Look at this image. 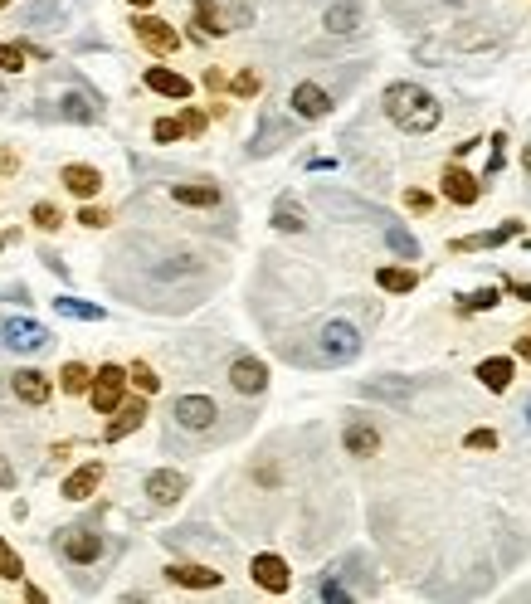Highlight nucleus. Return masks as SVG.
<instances>
[{
    "mask_svg": "<svg viewBox=\"0 0 531 604\" xmlns=\"http://www.w3.org/2000/svg\"><path fill=\"white\" fill-rule=\"evenodd\" d=\"M385 113H390L395 127H405V132L424 137V132H434V127H439L444 108H439V98H434V93H424L419 83H390V88H385Z\"/></svg>",
    "mask_w": 531,
    "mask_h": 604,
    "instance_id": "1",
    "label": "nucleus"
},
{
    "mask_svg": "<svg viewBox=\"0 0 531 604\" xmlns=\"http://www.w3.org/2000/svg\"><path fill=\"white\" fill-rule=\"evenodd\" d=\"M361 356V332L351 322H327L317 332V361L322 366H351Z\"/></svg>",
    "mask_w": 531,
    "mask_h": 604,
    "instance_id": "2",
    "label": "nucleus"
},
{
    "mask_svg": "<svg viewBox=\"0 0 531 604\" xmlns=\"http://www.w3.org/2000/svg\"><path fill=\"white\" fill-rule=\"evenodd\" d=\"M54 546H59V556H64L69 566H93V561L103 556V536L88 531V527H64Z\"/></svg>",
    "mask_w": 531,
    "mask_h": 604,
    "instance_id": "3",
    "label": "nucleus"
},
{
    "mask_svg": "<svg viewBox=\"0 0 531 604\" xmlns=\"http://www.w3.org/2000/svg\"><path fill=\"white\" fill-rule=\"evenodd\" d=\"M171 419L190 429V434H205V429H215V419H220V405L210 400V395H181L176 405H171Z\"/></svg>",
    "mask_w": 531,
    "mask_h": 604,
    "instance_id": "4",
    "label": "nucleus"
},
{
    "mask_svg": "<svg viewBox=\"0 0 531 604\" xmlns=\"http://www.w3.org/2000/svg\"><path fill=\"white\" fill-rule=\"evenodd\" d=\"M0 341H5V351L35 356V351L49 346V332H44L39 322H30V317H10V322H5V332H0Z\"/></svg>",
    "mask_w": 531,
    "mask_h": 604,
    "instance_id": "5",
    "label": "nucleus"
},
{
    "mask_svg": "<svg viewBox=\"0 0 531 604\" xmlns=\"http://www.w3.org/2000/svg\"><path fill=\"white\" fill-rule=\"evenodd\" d=\"M122 385H127V371H122V366H103V371H98V380L88 385L98 415H113L117 405H122Z\"/></svg>",
    "mask_w": 531,
    "mask_h": 604,
    "instance_id": "6",
    "label": "nucleus"
},
{
    "mask_svg": "<svg viewBox=\"0 0 531 604\" xmlns=\"http://www.w3.org/2000/svg\"><path fill=\"white\" fill-rule=\"evenodd\" d=\"M132 30H137V39H142L147 49H156V54H176V49H181V35H176L166 20H156V15H137Z\"/></svg>",
    "mask_w": 531,
    "mask_h": 604,
    "instance_id": "7",
    "label": "nucleus"
},
{
    "mask_svg": "<svg viewBox=\"0 0 531 604\" xmlns=\"http://www.w3.org/2000/svg\"><path fill=\"white\" fill-rule=\"evenodd\" d=\"M229 385L239 390V395H264L268 390V366L259 356H239L234 366H229Z\"/></svg>",
    "mask_w": 531,
    "mask_h": 604,
    "instance_id": "8",
    "label": "nucleus"
},
{
    "mask_svg": "<svg viewBox=\"0 0 531 604\" xmlns=\"http://www.w3.org/2000/svg\"><path fill=\"white\" fill-rule=\"evenodd\" d=\"M342 444H346V453H356V458H371V453H380V429L371 419L351 415L342 429Z\"/></svg>",
    "mask_w": 531,
    "mask_h": 604,
    "instance_id": "9",
    "label": "nucleus"
},
{
    "mask_svg": "<svg viewBox=\"0 0 531 604\" xmlns=\"http://www.w3.org/2000/svg\"><path fill=\"white\" fill-rule=\"evenodd\" d=\"M288 103H293V113L307 117V122H317V117H327V113H332V93H327L322 83H298Z\"/></svg>",
    "mask_w": 531,
    "mask_h": 604,
    "instance_id": "10",
    "label": "nucleus"
},
{
    "mask_svg": "<svg viewBox=\"0 0 531 604\" xmlns=\"http://www.w3.org/2000/svg\"><path fill=\"white\" fill-rule=\"evenodd\" d=\"M171 200H176V205H190V210H215L225 195H220L215 181H176V186H171Z\"/></svg>",
    "mask_w": 531,
    "mask_h": 604,
    "instance_id": "11",
    "label": "nucleus"
},
{
    "mask_svg": "<svg viewBox=\"0 0 531 604\" xmlns=\"http://www.w3.org/2000/svg\"><path fill=\"white\" fill-rule=\"evenodd\" d=\"M254 580H259V585H264L268 595H283V590H288V585H293V575H288V561H283V556H273V551H264V556H254Z\"/></svg>",
    "mask_w": 531,
    "mask_h": 604,
    "instance_id": "12",
    "label": "nucleus"
},
{
    "mask_svg": "<svg viewBox=\"0 0 531 604\" xmlns=\"http://www.w3.org/2000/svg\"><path fill=\"white\" fill-rule=\"evenodd\" d=\"M10 390H15V400H20V405H44L54 385H49V376H44V371L25 366V371H15V376H10Z\"/></svg>",
    "mask_w": 531,
    "mask_h": 604,
    "instance_id": "13",
    "label": "nucleus"
},
{
    "mask_svg": "<svg viewBox=\"0 0 531 604\" xmlns=\"http://www.w3.org/2000/svg\"><path fill=\"white\" fill-rule=\"evenodd\" d=\"M186 473H176V468H156L152 478H147V497H152L156 507H171V502H181V492H186Z\"/></svg>",
    "mask_w": 531,
    "mask_h": 604,
    "instance_id": "14",
    "label": "nucleus"
},
{
    "mask_svg": "<svg viewBox=\"0 0 531 604\" xmlns=\"http://www.w3.org/2000/svg\"><path fill=\"white\" fill-rule=\"evenodd\" d=\"M322 25H327V35H356L361 30V5L356 0H332L322 10Z\"/></svg>",
    "mask_w": 531,
    "mask_h": 604,
    "instance_id": "15",
    "label": "nucleus"
},
{
    "mask_svg": "<svg viewBox=\"0 0 531 604\" xmlns=\"http://www.w3.org/2000/svg\"><path fill=\"white\" fill-rule=\"evenodd\" d=\"M317 205H322L327 215H351V220H385L380 210L361 205V200H351V195H337V190H317Z\"/></svg>",
    "mask_w": 531,
    "mask_h": 604,
    "instance_id": "16",
    "label": "nucleus"
},
{
    "mask_svg": "<svg viewBox=\"0 0 531 604\" xmlns=\"http://www.w3.org/2000/svg\"><path fill=\"white\" fill-rule=\"evenodd\" d=\"M444 195H449L454 205H478L483 186H478V176H468L463 166H449V171H444Z\"/></svg>",
    "mask_w": 531,
    "mask_h": 604,
    "instance_id": "17",
    "label": "nucleus"
},
{
    "mask_svg": "<svg viewBox=\"0 0 531 604\" xmlns=\"http://www.w3.org/2000/svg\"><path fill=\"white\" fill-rule=\"evenodd\" d=\"M142 419H147V405H142V400H122L113 410V419H108V439H113V444L127 439L132 429H142Z\"/></svg>",
    "mask_w": 531,
    "mask_h": 604,
    "instance_id": "18",
    "label": "nucleus"
},
{
    "mask_svg": "<svg viewBox=\"0 0 531 604\" xmlns=\"http://www.w3.org/2000/svg\"><path fill=\"white\" fill-rule=\"evenodd\" d=\"M98 483H103V463H83V468H74V473L64 478V497H69V502H83V497L98 492Z\"/></svg>",
    "mask_w": 531,
    "mask_h": 604,
    "instance_id": "19",
    "label": "nucleus"
},
{
    "mask_svg": "<svg viewBox=\"0 0 531 604\" xmlns=\"http://www.w3.org/2000/svg\"><path fill=\"white\" fill-rule=\"evenodd\" d=\"M147 88L152 93H161V98H176V103H186L190 98V78H181V74H171V69H147Z\"/></svg>",
    "mask_w": 531,
    "mask_h": 604,
    "instance_id": "20",
    "label": "nucleus"
},
{
    "mask_svg": "<svg viewBox=\"0 0 531 604\" xmlns=\"http://www.w3.org/2000/svg\"><path fill=\"white\" fill-rule=\"evenodd\" d=\"M64 186L74 190L78 200H93L98 190H103V176H98V166H64Z\"/></svg>",
    "mask_w": 531,
    "mask_h": 604,
    "instance_id": "21",
    "label": "nucleus"
},
{
    "mask_svg": "<svg viewBox=\"0 0 531 604\" xmlns=\"http://www.w3.org/2000/svg\"><path fill=\"white\" fill-rule=\"evenodd\" d=\"M273 229H283V234H303L307 229L303 205H298L293 195H278V205H273Z\"/></svg>",
    "mask_w": 531,
    "mask_h": 604,
    "instance_id": "22",
    "label": "nucleus"
},
{
    "mask_svg": "<svg viewBox=\"0 0 531 604\" xmlns=\"http://www.w3.org/2000/svg\"><path fill=\"white\" fill-rule=\"evenodd\" d=\"M166 575L176 585H186V590H215L220 585V570H210V566H171Z\"/></svg>",
    "mask_w": 531,
    "mask_h": 604,
    "instance_id": "23",
    "label": "nucleus"
},
{
    "mask_svg": "<svg viewBox=\"0 0 531 604\" xmlns=\"http://www.w3.org/2000/svg\"><path fill=\"white\" fill-rule=\"evenodd\" d=\"M517 229H522V225H497V229H488V234H468V239H458L454 249H458V254H473V249H497V244H507Z\"/></svg>",
    "mask_w": 531,
    "mask_h": 604,
    "instance_id": "24",
    "label": "nucleus"
},
{
    "mask_svg": "<svg viewBox=\"0 0 531 604\" xmlns=\"http://www.w3.org/2000/svg\"><path fill=\"white\" fill-rule=\"evenodd\" d=\"M478 380H483L488 390H497V395H502V390L512 385V361H507V356H488V361L478 366Z\"/></svg>",
    "mask_w": 531,
    "mask_h": 604,
    "instance_id": "25",
    "label": "nucleus"
},
{
    "mask_svg": "<svg viewBox=\"0 0 531 604\" xmlns=\"http://www.w3.org/2000/svg\"><path fill=\"white\" fill-rule=\"evenodd\" d=\"M59 117H69V122H98V103L83 98V93H64L59 98Z\"/></svg>",
    "mask_w": 531,
    "mask_h": 604,
    "instance_id": "26",
    "label": "nucleus"
},
{
    "mask_svg": "<svg viewBox=\"0 0 531 604\" xmlns=\"http://www.w3.org/2000/svg\"><path fill=\"white\" fill-rule=\"evenodd\" d=\"M361 390H366V395H376V400H395V405H405V400L415 395V385H410V380H366Z\"/></svg>",
    "mask_w": 531,
    "mask_h": 604,
    "instance_id": "27",
    "label": "nucleus"
},
{
    "mask_svg": "<svg viewBox=\"0 0 531 604\" xmlns=\"http://www.w3.org/2000/svg\"><path fill=\"white\" fill-rule=\"evenodd\" d=\"M376 283L385 288V293H415V288H419V273H415V268H380Z\"/></svg>",
    "mask_w": 531,
    "mask_h": 604,
    "instance_id": "28",
    "label": "nucleus"
},
{
    "mask_svg": "<svg viewBox=\"0 0 531 604\" xmlns=\"http://www.w3.org/2000/svg\"><path fill=\"white\" fill-rule=\"evenodd\" d=\"M59 317H74V322H103V307L98 302H78V298H54Z\"/></svg>",
    "mask_w": 531,
    "mask_h": 604,
    "instance_id": "29",
    "label": "nucleus"
},
{
    "mask_svg": "<svg viewBox=\"0 0 531 604\" xmlns=\"http://www.w3.org/2000/svg\"><path fill=\"white\" fill-rule=\"evenodd\" d=\"M385 244H390L400 259H419V239L405 225H385Z\"/></svg>",
    "mask_w": 531,
    "mask_h": 604,
    "instance_id": "30",
    "label": "nucleus"
},
{
    "mask_svg": "<svg viewBox=\"0 0 531 604\" xmlns=\"http://www.w3.org/2000/svg\"><path fill=\"white\" fill-rule=\"evenodd\" d=\"M195 30H200V35H225L229 30V25H220L215 0H195Z\"/></svg>",
    "mask_w": 531,
    "mask_h": 604,
    "instance_id": "31",
    "label": "nucleus"
},
{
    "mask_svg": "<svg viewBox=\"0 0 531 604\" xmlns=\"http://www.w3.org/2000/svg\"><path fill=\"white\" fill-rule=\"evenodd\" d=\"M88 385H93V371H88L83 361H69V366H64V390H69V395H83Z\"/></svg>",
    "mask_w": 531,
    "mask_h": 604,
    "instance_id": "32",
    "label": "nucleus"
},
{
    "mask_svg": "<svg viewBox=\"0 0 531 604\" xmlns=\"http://www.w3.org/2000/svg\"><path fill=\"white\" fill-rule=\"evenodd\" d=\"M0 575H5V580H20V575H25V561L15 556V546H10L5 536H0Z\"/></svg>",
    "mask_w": 531,
    "mask_h": 604,
    "instance_id": "33",
    "label": "nucleus"
},
{
    "mask_svg": "<svg viewBox=\"0 0 531 604\" xmlns=\"http://www.w3.org/2000/svg\"><path fill=\"white\" fill-rule=\"evenodd\" d=\"M0 69L5 74H20L25 69V49L20 44H0Z\"/></svg>",
    "mask_w": 531,
    "mask_h": 604,
    "instance_id": "34",
    "label": "nucleus"
},
{
    "mask_svg": "<svg viewBox=\"0 0 531 604\" xmlns=\"http://www.w3.org/2000/svg\"><path fill=\"white\" fill-rule=\"evenodd\" d=\"M152 137H156V142H181V137H186V127H181L176 117H161V122L152 127Z\"/></svg>",
    "mask_w": 531,
    "mask_h": 604,
    "instance_id": "35",
    "label": "nucleus"
},
{
    "mask_svg": "<svg viewBox=\"0 0 531 604\" xmlns=\"http://www.w3.org/2000/svg\"><path fill=\"white\" fill-rule=\"evenodd\" d=\"M317 595H322L327 604H346V600H351V590H346L342 580H322V585H317Z\"/></svg>",
    "mask_w": 531,
    "mask_h": 604,
    "instance_id": "36",
    "label": "nucleus"
},
{
    "mask_svg": "<svg viewBox=\"0 0 531 604\" xmlns=\"http://www.w3.org/2000/svg\"><path fill=\"white\" fill-rule=\"evenodd\" d=\"M30 220H35L39 229H59V210H54L49 200H39V205H35V215H30Z\"/></svg>",
    "mask_w": 531,
    "mask_h": 604,
    "instance_id": "37",
    "label": "nucleus"
},
{
    "mask_svg": "<svg viewBox=\"0 0 531 604\" xmlns=\"http://www.w3.org/2000/svg\"><path fill=\"white\" fill-rule=\"evenodd\" d=\"M463 444H468V449H473V453H483V449H497V434H493V429H473V434H468V439H463Z\"/></svg>",
    "mask_w": 531,
    "mask_h": 604,
    "instance_id": "38",
    "label": "nucleus"
},
{
    "mask_svg": "<svg viewBox=\"0 0 531 604\" xmlns=\"http://www.w3.org/2000/svg\"><path fill=\"white\" fill-rule=\"evenodd\" d=\"M497 302V288H478V293H468V298H463V307H468V312H478V307H493Z\"/></svg>",
    "mask_w": 531,
    "mask_h": 604,
    "instance_id": "39",
    "label": "nucleus"
},
{
    "mask_svg": "<svg viewBox=\"0 0 531 604\" xmlns=\"http://www.w3.org/2000/svg\"><path fill=\"white\" fill-rule=\"evenodd\" d=\"M127 376L137 380V385H142V390H156V385H161V376H156L152 366H142V361H137V366H132V371H127Z\"/></svg>",
    "mask_w": 531,
    "mask_h": 604,
    "instance_id": "40",
    "label": "nucleus"
},
{
    "mask_svg": "<svg viewBox=\"0 0 531 604\" xmlns=\"http://www.w3.org/2000/svg\"><path fill=\"white\" fill-rule=\"evenodd\" d=\"M108 220H113L108 210H93V205H88V210H78V225H88V229H103Z\"/></svg>",
    "mask_w": 531,
    "mask_h": 604,
    "instance_id": "41",
    "label": "nucleus"
},
{
    "mask_svg": "<svg viewBox=\"0 0 531 604\" xmlns=\"http://www.w3.org/2000/svg\"><path fill=\"white\" fill-rule=\"evenodd\" d=\"M234 93H239V98H254V93H259V74H239L234 78Z\"/></svg>",
    "mask_w": 531,
    "mask_h": 604,
    "instance_id": "42",
    "label": "nucleus"
},
{
    "mask_svg": "<svg viewBox=\"0 0 531 604\" xmlns=\"http://www.w3.org/2000/svg\"><path fill=\"white\" fill-rule=\"evenodd\" d=\"M181 127H186V132H205V117H200L195 108H190V113L181 117Z\"/></svg>",
    "mask_w": 531,
    "mask_h": 604,
    "instance_id": "43",
    "label": "nucleus"
},
{
    "mask_svg": "<svg viewBox=\"0 0 531 604\" xmlns=\"http://www.w3.org/2000/svg\"><path fill=\"white\" fill-rule=\"evenodd\" d=\"M502 166V137H493V156H488V176Z\"/></svg>",
    "mask_w": 531,
    "mask_h": 604,
    "instance_id": "44",
    "label": "nucleus"
},
{
    "mask_svg": "<svg viewBox=\"0 0 531 604\" xmlns=\"http://www.w3.org/2000/svg\"><path fill=\"white\" fill-rule=\"evenodd\" d=\"M0 488H15V468H10L5 458H0Z\"/></svg>",
    "mask_w": 531,
    "mask_h": 604,
    "instance_id": "45",
    "label": "nucleus"
},
{
    "mask_svg": "<svg viewBox=\"0 0 531 604\" xmlns=\"http://www.w3.org/2000/svg\"><path fill=\"white\" fill-rule=\"evenodd\" d=\"M517 356H527V361H531V337H522V341H517Z\"/></svg>",
    "mask_w": 531,
    "mask_h": 604,
    "instance_id": "46",
    "label": "nucleus"
},
{
    "mask_svg": "<svg viewBox=\"0 0 531 604\" xmlns=\"http://www.w3.org/2000/svg\"><path fill=\"white\" fill-rule=\"evenodd\" d=\"M127 5H137V10H147V5H156V0H127Z\"/></svg>",
    "mask_w": 531,
    "mask_h": 604,
    "instance_id": "47",
    "label": "nucleus"
},
{
    "mask_svg": "<svg viewBox=\"0 0 531 604\" xmlns=\"http://www.w3.org/2000/svg\"><path fill=\"white\" fill-rule=\"evenodd\" d=\"M522 166H527V176H531V147H527V151H522Z\"/></svg>",
    "mask_w": 531,
    "mask_h": 604,
    "instance_id": "48",
    "label": "nucleus"
},
{
    "mask_svg": "<svg viewBox=\"0 0 531 604\" xmlns=\"http://www.w3.org/2000/svg\"><path fill=\"white\" fill-rule=\"evenodd\" d=\"M522 415H527V424H531V400H527V405H522Z\"/></svg>",
    "mask_w": 531,
    "mask_h": 604,
    "instance_id": "49",
    "label": "nucleus"
},
{
    "mask_svg": "<svg viewBox=\"0 0 531 604\" xmlns=\"http://www.w3.org/2000/svg\"><path fill=\"white\" fill-rule=\"evenodd\" d=\"M5 5H10V0H0V10H5Z\"/></svg>",
    "mask_w": 531,
    "mask_h": 604,
    "instance_id": "50",
    "label": "nucleus"
},
{
    "mask_svg": "<svg viewBox=\"0 0 531 604\" xmlns=\"http://www.w3.org/2000/svg\"><path fill=\"white\" fill-rule=\"evenodd\" d=\"M0 249H5V239H0Z\"/></svg>",
    "mask_w": 531,
    "mask_h": 604,
    "instance_id": "51",
    "label": "nucleus"
}]
</instances>
